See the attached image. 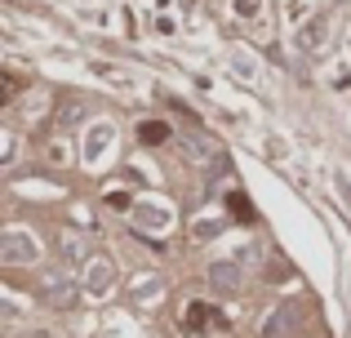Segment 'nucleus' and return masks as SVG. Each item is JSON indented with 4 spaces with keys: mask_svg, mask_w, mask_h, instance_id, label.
Listing matches in <instances>:
<instances>
[{
    "mask_svg": "<svg viewBox=\"0 0 351 338\" xmlns=\"http://www.w3.org/2000/svg\"><path fill=\"white\" fill-rule=\"evenodd\" d=\"M58 250L67 254V258H85V241H80V236H71V232L58 241Z\"/></svg>",
    "mask_w": 351,
    "mask_h": 338,
    "instance_id": "nucleus-7",
    "label": "nucleus"
},
{
    "mask_svg": "<svg viewBox=\"0 0 351 338\" xmlns=\"http://www.w3.org/2000/svg\"><path fill=\"white\" fill-rule=\"evenodd\" d=\"M138 138H143V143H160V138H165V125H160V121L138 125Z\"/></svg>",
    "mask_w": 351,
    "mask_h": 338,
    "instance_id": "nucleus-8",
    "label": "nucleus"
},
{
    "mask_svg": "<svg viewBox=\"0 0 351 338\" xmlns=\"http://www.w3.org/2000/svg\"><path fill=\"white\" fill-rule=\"evenodd\" d=\"M0 263L5 267H23V263H36V241H27V232H5L0 241Z\"/></svg>",
    "mask_w": 351,
    "mask_h": 338,
    "instance_id": "nucleus-1",
    "label": "nucleus"
},
{
    "mask_svg": "<svg viewBox=\"0 0 351 338\" xmlns=\"http://www.w3.org/2000/svg\"><path fill=\"white\" fill-rule=\"evenodd\" d=\"M178 143L191 152V156L205 165V160H214V143H205V138H196V134H178Z\"/></svg>",
    "mask_w": 351,
    "mask_h": 338,
    "instance_id": "nucleus-5",
    "label": "nucleus"
},
{
    "mask_svg": "<svg viewBox=\"0 0 351 338\" xmlns=\"http://www.w3.org/2000/svg\"><path fill=\"white\" fill-rule=\"evenodd\" d=\"M289 325H293V307H276V312L267 316V325H263L258 338H280V334H289Z\"/></svg>",
    "mask_w": 351,
    "mask_h": 338,
    "instance_id": "nucleus-4",
    "label": "nucleus"
},
{
    "mask_svg": "<svg viewBox=\"0 0 351 338\" xmlns=\"http://www.w3.org/2000/svg\"><path fill=\"white\" fill-rule=\"evenodd\" d=\"M40 294L49 307H71L76 303V289H71V280L62 276V271H45L40 276Z\"/></svg>",
    "mask_w": 351,
    "mask_h": 338,
    "instance_id": "nucleus-2",
    "label": "nucleus"
},
{
    "mask_svg": "<svg viewBox=\"0 0 351 338\" xmlns=\"http://www.w3.org/2000/svg\"><path fill=\"white\" fill-rule=\"evenodd\" d=\"M89 267H94V271H89V285H94V289L112 285V276H116V271H112V263H107V258H94Z\"/></svg>",
    "mask_w": 351,
    "mask_h": 338,
    "instance_id": "nucleus-6",
    "label": "nucleus"
},
{
    "mask_svg": "<svg viewBox=\"0 0 351 338\" xmlns=\"http://www.w3.org/2000/svg\"><path fill=\"white\" fill-rule=\"evenodd\" d=\"M240 280H245V276H240V267H236V263H227V258L209 267V285H214L218 294H236Z\"/></svg>",
    "mask_w": 351,
    "mask_h": 338,
    "instance_id": "nucleus-3",
    "label": "nucleus"
}]
</instances>
